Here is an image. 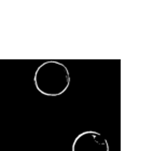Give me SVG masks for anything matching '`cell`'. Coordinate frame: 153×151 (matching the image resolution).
Segmentation results:
<instances>
[{
	"label": "cell",
	"mask_w": 153,
	"mask_h": 151,
	"mask_svg": "<svg viewBox=\"0 0 153 151\" xmlns=\"http://www.w3.org/2000/svg\"><path fill=\"white\" fill-rule=\"evenodd\" d=\"M33 83L37 91L45 96H59L69 88V70L57 60H48L37 68Z\"/></svg>",
	"instance_id": "6da1fadb"
},
{
	"label": "cell",
	"mask_w": 153,
	"mask_h": 151,
	"mask_svg": "<svg viewBox=\"0 0 153 151\" xmlns=\"http://www.w3.org/2000/svg\"><path fill=\"white\" fill-rule=\"evenodd\" d=\"M71 151H109V144L100 133L85 131L74 138Z\"/></svg>",
	"instance_id": "7a4b0ae2"
}]
</instances>
